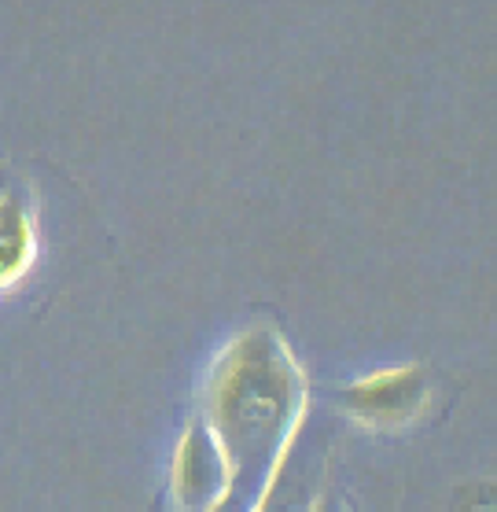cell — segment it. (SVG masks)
<instances>
[{"label":"cell","mask_w":497,"mask_h":512,"mask_svg":"<svg viewBox=\"0 0 497 512\" xmlns=\"http://www.w3.org/2000/svg\"><path fill=\"white\" fill-rule=\"evenodd\" d=\"M310 409V380L273 325L240 332L207 373L203 409L229 468V512H266Z\"/></svg>","instance_id":"cell-1"},{"label":"cell","mask_w":497,"mask_h":512,"mask_svg":"<svg viewBox=\"0 0 497 512\" xmlns=\"http://www.w3.org/2000/svg\"><path fill=\"white\" fill-rule=\"evenodd\" d=\"M431 380L424 365H391L350 380L339 391V406L365 428H405L428 409Z\"/></svg>","instance_id":"cell-2"},{"label":"cell","mask_w":497,"mask_h":512,"mask_svg":"<svg viewBox=\"0 0 497 512\" xmlns=\"http://www.w3.org/2000/svg\"><path fill=\"white\" fill-rule=\"evenodd\" d=\"M37 262V207L30 188L0 166V295L19 288Z\"/></svg>","instance_id":"cell-3"},{"label":"cell","mask_w":497,"mask_h":512,"mask_svg":"<svg viewBox=\"0 0 497 512\" xmlns=\"http://www.w3.org/2000/svg\"><path fill=\"white\" fill-rule=\"evenodd\" d=\"M457 512H497V487H479V490H461V505Z\"/></svg>","instance_id":"cell-4"},{"label":"cell","mask_w":497,"mask_h":512,"mask_svg":"<svg viewBox=\"0 0 497 512\" xmlns=\"http://www.w3.org/2000/svg\"><path fill=\"white\" fill-rule=\"evenodd\" d=\"M310 512H347V505L336 501V498H328V494H321V498L310 505Z\"/></svg>","instance_id":"cell-5"}]
</instances>
